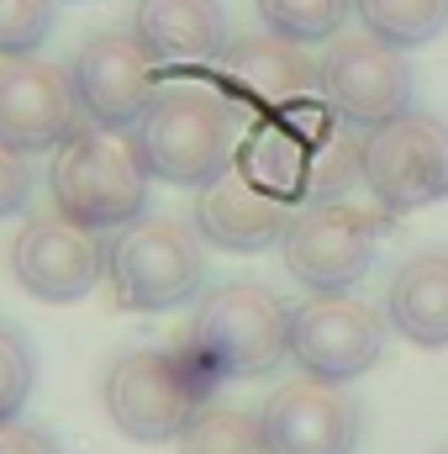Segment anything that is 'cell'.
Instances as JSON below:
<instances>
[{"label":"cell","mask_w":448,"mask_h":454,"mask_svg":"<svg viewBox=\"0 0 448 454\" xmlns=\"http://www.w3.org/2000/svg\"><path fill=\"white\" fill-rule=\"evenodd\" d=\"M148 164L116 127H80L48 164L53 212L90 232H121L148 217Z\"/></svg>","instance_id":"6da1fadb"},{"label":"cell","mask_w":448,"mask_h":454,"mask_svg":"<svg viewBox=\"0 0 448 454\" xmlns=\"http://www.w3.org/2000/svg\"><path fill=\"white\" fill-rule=\"evenodd\" d=\"M217 375L185 348H127L106 370V412L112 423L137 444H164L180 439L212 402H217Z\"/></svg>","instance_id":"7a4b0ae2"},{"label":"cell","mask_w":448,"mask_h":454,"mask_svg":"<svg viewBox=\"0 0 448 454\" xmlns=\"http://www.w3.org/2000/svg\"><path fill=\"white\" fill-rule=\"evenodd\" d=\"M180 343L217 380H253L290 354V307L259 280H227L201 296L196 323Z\"/></svg>","instance_id":"3957f363"},{"label":"cell","mask_w":448,"mask_h":454,"mask_svg":"<svg viewBox=\"0 0 448 454\" xmlns=\"http://www.w3.org/2000/svg\"><path fill=\"white\" fill-rule=\"evenodd\" d=\"M132 143L153 180L201 191L232 164V101L201 85L158 90L132 127Z\"/></svg>","instance_id":"277c9868"},{"label":"cell","mask_w":448,"mask_h":454,"mask_svg":"<svg viewBox=\"0 0 448 454\" xmlns=\"http://www.w3.org/2000/svg\"><path fill=\"white\" fill-rule=\"evenodd\" d=\"M106 280L116 307L127 312H174L206 280L201 232L174 217H137L106 248Z\"/></svg>","instance_id":"5b68a950"},{"label":"cell","mask_w":448,"mask_h":454,"mask_svg":"<svg viewBox=\"0 0 448 454\" xmlns=\"http://www.w3.org/2000/svg\"><path fill=\"white\" fill-rule=\"evenodd\" d=\"M364 185L380 212L406 217L448 196V121L401 112L364 132Z\"/></svg>","instance_id":"8992f818"},{"label":"cell","mask_w":448,"mask_h":454,"mask_svg":"<svg viewBox=\"0 0 448 454\" xmlns=\"http://www.w3.org/2000/svg\"><path fill=\"white\" fill-rule=\"evenodd\" d=\"M380 217L375 212H359L348 201H312V207H296V217L280 238V254H285V270L312 291V296H337V291H353L369 264H375V248H380Z\"/></svg>","instance_id":"52a82bcc"},{"label":"cell","mask_w":448,"mask_h":454,"mask_svg":"<svg viewBox=\"0 0 448 454\" xmlns=\"http://www.w3.org/2000/svg\"><path fill=\"white\" fill-rule=\"evenodd\" d=\"M380 354H385V323L359 296L337 291L290 307V359L306 370V380L328 386L359 380L364 370L380 364Z\"/></svg>","instance_id":"ba28073f"},{"label":"cell","mask_w":448,"mask_h":454,"mask_svg":"<svg viewBox=\"0 0 448 454\" xmlns=\"http://www.w3.org/2000/svg\"><path fill=\"white\" fill-rule=\"evenodd\" d=\"M11 275L37 301H53V307L85 301L96 291V280L106 275V243H101V232L69 223L58 212L27 217L21 232L11 238Z\"/></svg>","instance_id":"9c48e42d"},{"label":"cell","mask_w":448,"mask_h":454,"mask_svg":"<svg viewBox=\"0 0 448 454\" xmlns=\"http://www.w3.org/2000/svg\"><path fill=\"white\" fill-rule=\"evenodd\" d=\"M322 101L348 127H380L390 116L412 112V69L401 48L380 37H337L322 53Z\"/></svg>","instance_id":"30bf717a"},{"label":"cell","mask_w":448,"mask_h":454,"mask_svg":"<svg viewBox=\"0 0 448 454\" xmlns=\"http://www.w3.org/2000/svg\"><path fill=\"white\" fill-rule=\"evenodd\" d=\"M80 96L64 64L42 59H0V143L21 153L64 148L80 132Z\"/></svg>","instance_id":"8fae6325"},{"label":"cell","mask_w":448,"mask_h":454,"mask_svg":"<svg viewBox=\"0 0 448 454\" xmlns=\"http://www.w3.org/2000/svg\"><path fill=\"white\" fill-rule=\"evenodd\" d=\"M69 74H74L80 112L96 127H116V132L137 127L158 96V64L148 59V48L132 32H96L74 53Z\"/></svg>","instance_id":"7c38bea8"},{"label":"cell","mask_w":448,"mask_h":454,"mask_svg":"<svg viewBox=\"0 0 448 454\" xmlns=\"http://www.w3.org/2000/svg\"><path fill=\"white\" fill-rule=\"evenodd\" d=\"M264 454H353L359 407L328 380H290L259 407Z\"/></svg>","instance_id":"4fadbf2b"},{"label":"cell","mask_w":448,"mask_h":454,"mask_svg":"<svg viewBox=\"0 0 448 454\" xmlns=\"http://www.w3.org/2000/svg\"><path fill=\"white\" fill-rule=\"evenodd\" d=\"M296 217L290 201H280L274 191H264L237 159L227 164L212 185H201L196 196V232L206 243H217L227 254H259L274 248L285 238V227Z\"/></svg>","instance_id":"5bb4252c"},{"label":"cell","mask_w":448,"mask_h":454,"mask_svg":"<svg viewBox=\"0 0 448 454\" xmlns=\"http://www.w3.org/2000/svg\"><path fill=\"white\" fill-rule=\"evenodd\" d=\"M222 80L232 85V96H243L253 106H274V112H290V106L322 96V64H312L301 53V43H285L274 32L232 37L222 53Z\"/></svg>","instance_id":"9a60e30c"},{"label":"cell","mask_w":448,"mask_h":454,"mask_svg":"<svg viewBox=\"0 0 448 454\" xmlns=\"http://www.w3.org/2000/svg\"><path fill=\"white\" fill-rule=\"evenodd\" d=\"M132 37L148 48L153 64H222L232 27L222 0H137Z\"/></svg>","instance_id":"2e32d148"},{"label":"cell","mask_w":448,"mask_h":454,"mask_svg":"<svg viewBox=\"0 0 448 454\" xmlns=\"http://www.w3.org/2000/svg\"><path fill=\"white\" fill-rule=\"evenodd\" d=\"M385 317L390 328L417 348H448V254L422 248L412 254L385 291Z\"/></svg>","instance_id":"e0dca14e"},{"label":"cell","mask_w":448,"mask_h":454,"mask_svg":"<svg viewBox=\"0 0 448 454\" xmlns=\"http://www.w3.org/2000/svg\"><path fill=\"white\" fill-rule=\"evenodd\" d=\"M359 180H364V137H359V127H348L337 112H328L322 127L312 132L301 207H312V201H343Z\"/></svg>","instance_id":"ac0fdd59"},{"label":"cell","mask_w":448,"mask_h":454,"mask_svg":"<svg viewBox=\"0 0 448 454\" xmlns=\"http://www.w3.org/2000/svg\"><path fill=\"white\" fill-rule=\"evenodd\" d=\"M359 27L390 48H428L433 37H444L448 27V0H353Z\"/></svg>","instance_id":"d6986e66"},{"label":"cell","mask_w":448,"mask_h":454,"mask_svg":"<svg viewBox=\"0 0 448 454\" xmlns=\"http://www.w3.org/2000/svg\"><path fill=\"white\" fill-rule=\"evenodd\" d=\"M180 454H264V428L259 412L212 402L185 434H180Z\"/></svg>","instance_id":"ffe728a7"},{"label":"cell","mask_w":448,"mask_h":454,"mask_svg":"<svg viewBox=\"0 0 448 454\" xmlns=\"http://www.w3.org/2000/svg\"><path fill=\"white\" fill-rule=\"evenodd\" d=\"M253 11L285 43H322V37H333L343 27L353 0H253Z\"/></svg>","instance_id":"44dd1931"},{"label":"cell","mask_w":448,"mask_h":454,"mask_svg":"<svg viewBox=\"0 0 448 454\" xmlns=\"http://www.w3.org/2000/svg\"><path fill=\"white\" fill-rule=\"evenodd\" d=\"M37 386V354L16 323H0V423H16Z\"/></svg>","instance_id":"7402d4cb"},{"label":"cell","mask_w":448,"mask_h":454,"mask_svg":"<svg viewBox=\"0 0 448 454\" xmlns=\"http://www.w3.org/2000/svg\"><path fill=\"white\" fill-rule=\"evenodd\" d=\"M58 21V0H0V59H32Z\"/></svg>","instance_id":"603a6c76"},{"label":"cell","mask_w":448,"mask_h":454,"mask_svg":"<svg viewBox=\"0 0 448 454\" xmlns=\"http://www.w3.org/2000/svg\"><path fill=\"white\" fill-rule=\"evenodd\" d=\"M27 201H32V164H27L21 148L0 143V223L5 217H21Z\"/></svg>","instance_id":"cb8c5ba5"},{"label":"cell","mask_w":448,"mask_h":454,"mask_svg":"<svg viewBox=\"0 0 448 454\" xmlns=\"http://www.w3.org/2000/svg\"><path fill=\"white\" fill-rule=\"evenodd\" d=\"M0 454H64V450L37 423H0Z\"/></svg>","instance_id":"d4e9b609"},{"label":"cell","mask_w":448,"mask_h":454,"mask_svg":"<svg viewBox=\"0 0 448 454\" xmlns=\"http://www.w3.org/2000/svg\"><path fill=\"white\" fill-rule=\"evenodd\" d=\"M444 454H448V450H444Z\"/></svg>","instance_id":"484cf974"}]
</instances>
